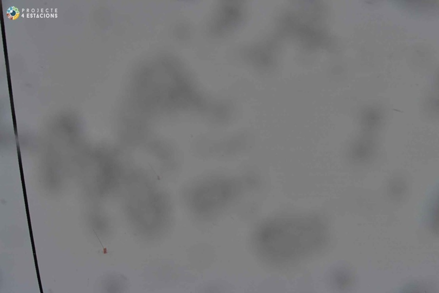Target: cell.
I'll return each mask as SVG.
<instances>
[{
  "mask_svg": "<svg viewBox=\"0 0 439 293\" xmlns=\"http://www.w3.org/2000/svg\"><path fill=\"white\" fill-rule=\"evenodd\" d=\"M327 229L314 215L267 219L256 228L252 243L257 255L275 266L295 264L317 253L325 246Z\"/></svg>",
  "mask_w": 439,
  "mask_h": 293,
  "instance_id": "6da1fadb",
  "label": "cell"
},
{
  "mask_svg": "<svg viewBox=\"0 0 439 293\" xmlns=\"http://www.w3.org/2000/svg\"><path fill=\"white\" fill-rule=\"evenodd\" d=\"M199 185L190 201L192 212L200 218L214 217L225 209L237 198L236 185L213 181Z\"/></svg>",
  "mask_w": 439,
  "mask_h": 293,
  "instance_id": "7a4b0ae2",
  "label": "cell"
},
{
  "mask_svg": "<svg viewBox=\"0 0 439 293\" xmlns=\"http://www.w3.org/2000/svg\"><path fill=\"white\" fill-rule=\"evenodd\" d=\"M6 15L9 19L15 20L19 17L20 11L18 8L14 6H11L7 10Z\"/></svg>",
  "mask_w": 439,
  "mask_h": 293,
  "instance_id": "3957f363",
  "label": "cell"
}]
</instances>
